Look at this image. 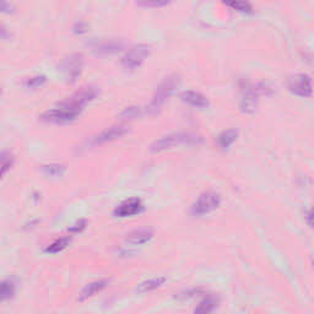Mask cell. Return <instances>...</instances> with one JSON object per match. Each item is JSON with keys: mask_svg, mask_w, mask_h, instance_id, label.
I'll return each mask as SVG.
<instances>
[{"mask_svg": "<svg viewBox=\"0 0 314 314\" xmlns=\"http://www.w3.org/2000/svg\"><path fill=\"white\" fill-rule=\"evenodd\" d=\"M98 95V90L93 86H87L83 87L80 91L74 93L73 96L67 97L65 101L60 102L59 107L65 108V110L72 111V112H75L78 114H80L83 112V110L85 108V106L87 103H90L91 101H93Z\"/></svg>", "mask_w": 314, "mask_h": 314, "instance_id": "cell-3", "label": "cell"}, {"mask_svg": "<svg viewBox=\"0 0 314 314\" xmlns=\"http://www.w3.org/2000/svg\"><path fill=\"white\" fill-rule=\"evenodd\" d=\"M306 221H307L308 226H309L312 230H314V207L309 209L306 213Z\"/></svg>", "mask_w": 314, "mask_h": 314, "instance_id": "cell-28", "label": "cell"}, {"mask_svg": "<svg viewBox=\"0 0 314 314\" xmlns=\"http://www.w3.org/2000/svg\"><path fill=\"white\" fill-rule=\"evenodd\" d=\"M129 131L127 125H112V127L104 129L98 135H96L92 139L93 145H102V144H107L114 140L119 139L123 135H125Z\"/></svg>", "mask_w": 314, "mask_h": 314, "instance_id": "cell-10", "label": "cell"}, {"mask_svg": "<svg viewBox=\"0 0 314 314\" xmlns=\"http://www.w3.org/2000/svg\"><path fill=\"white\" fill-rule=\"evenodd\" d=\"M181 99L184 103L195 108H200V110H204V108H207L210 106V102L206 96L202 95L201 92H198V91H184V92L181 93Z\"/></svg>", "mask_w": 314, "mask_h": 314, "instance_id": "cell-12", "label": "cell"}, {"mask_svg": "<svg viewBox=\"0 0 314 314\" xmlns=\"http://www.w3.org/2000/svg\"><path fill=\"white\" fill-rule=\"evenodd\" d=\"M142 113V110L140 107H136V106H130V107H127L122 113H120V119L124 120H131L137 118Z\"/></svg>", "mask_w": 314, "mask_h": 314, "instance_id": "cell-25", "label": "cell"}, {"mask_svg": "<svg viewBox=\"0 0 314 314\" xmlns=\"http://www.w3.org/2000/svg\"><path fill=\"white\" fill-rule=\"evenodd\" d=\"M150 55V47L146 45H136L131 47L129 51L125 53L124 57L120 60V64L124 69L133 70L140 67V65L145 61L146 58Z\"/></svg>", "mask_w": 314, "mask_h": 314, "instance_id": "cell-6", "label": "cell"}, {"mask_svg": "<svg viewBox=\"0 0 314 314\" xmlns=\"http://www.w3.org/2000/svg\"><path fill=\"white\" fill-rule=\"evenodd\" d=\"M289 91L298 97H310L313 95L312 80L306 74H297L292 76L287 84Z\"/></svg>", "mask_w": 314, "mask_h": 314, "instance_id": "cell-8", "label": "cell"}, {"mask_svg": "<svg viewBox=\"0 0 314 314\" xmlns=\"http://www.w3.org/2000/svg\"><path fill=\"white\" fill-rule=\"evenodd\" d=\"M165 283H166V277H163V276H158V277L151 278V280L144 281V283L137 285V292L146 293L150 291H154V290H156L158 289V287L162 286Z\"/></svg>", "mask_w": 314, "mask_h": 314, "instance_id": "cell-19", "label": "cell"}, {"mask_svg": "<svg viewBox=\"0 0 314 314\" xmlns=\"http://www.w3.org/2000/svg\"><path fill=\"white\" fill-rule=\"evenodd\" d=\"M86 225H87L86 220H80V221H78L74 226H72V227L69 228V232H73V233H79V232H81L86 228Z\"/></svg>", "mask_w": 314, "mask_h": 314, "instance_id": "cell-27", "label": "cell"}, {"mask_svg": "<svg viewBox=\"0 0 314 314\" xmlns=\"http://www.w3.org/2000/svg\"><path fill=\"white\" fill-rule=\"evenodd\" d=\"M144 210L143 201L139 198H130L127 199L119 204L113 211L114 216L117 217H130L137 215Z\"/></svg>", "mask_w": 314, "mask_h": 314, "instance_id": "cell-11", "label": "cell"}, {"mask_svg": "<svg viewBox=\"0 0 314 314\" xmlns=\"http://www.w3.org/2000/svg\"><path fill=\"white\" fill-rule=\"evenodd\" d=\"M219 302L220 299L219 297H216V296L214 295H209L206 296L202 301L199 303V306L195 308L194 312L195 313H210L213 312L215 308L219 306Z\"/></svg>", "mask_w": 314, "mask_h": 314, "instance_id": "cell-17", "label": "cell"}, {"mask_svg": "<svg viewBox=\"0 0 314 314\" xmlns=\"http://www.w3.org/2000/svg\"><path fill=\"white\" fill-rule=\"evenodd\" d=\"M15 290H16V285L13 280L8 278V280H4L2 283V287H0V301L4 302L7 299L11 298L14 295H15Z\"/></svg>", "mask_w": 314, "mask_h": 314, "instance_id": "cell-20", "label": "cell"}, {"mask_svg": "<svg viewBox=\"0 0 314 314\" xmlns=\"http://www.w3.org/2000/svg\"><path fill=\"white\" fill-rule=\"evenodd\" d=\"M78 117V113L72 112V111L65 110V108H61L58 106V108L46 111V112L41 116V119H42L43 122L49 123V124H66V123L75 120Z\"/></svg>", "mask_w": 314, "mask_h": 314, "instance_id": "cell-9", "label": "cell"}, {"mask_svg": "<svg viewBox=\"0 0 314 314\" xmlns=\"http://www.w3.org/2000/svg\"><path fill=\"white\" fill-rule=\"evenodd\" d=\"M180 86V76L171 75L166 78L156 89L154 97H152L151 102L146 107V112L149 114H156L161 111L163 104L166 103L167 99L172 96L176 89Z\"/></svg>", "mask_w": 314, "mask_h": 314, "instance_id": "cell-2", "label": "cell"}, {"mask_svg": "<svg viewBox=\"0 0 314 314\" xmlns=\"http://www.w3.org/2000/svg\"><path fill=\"white\" fill-rule=\"evenodd\" d=\"M84 67V57L79 53L69 55L65 59L61 61L60 72L67 83H75L76 79L79 78L83 72Z\"/></svg>", "mask_w": 314, "mask_h": 314, "instance_id": "cell-7", "label": "cell"}, {"mask_svg": "<svg viewBox=\"0 0 314 314\" xmlns=\"http://www.w3.org/2000/svg\"><path fill=\"white\" fill-rule=\"evenodd\" d=\"M46 81H47V79L45 75L32 76V78H28L27 80L25 81V86L27 87V89L36 90V89H40V87H42L43 85L46 84Z\"/></svg>", "mask_w": 314, "mask_h": 314, "instance_id": "cell-23", "label": "cell"}, {"mask_svg": "<svg viewBox=\"0 0 314 314\" xmlns=\"http://www.w3.org/2000/svg\"><path fill=\"white\" fill-rule=\"evenodd\" d=\"M221 205V196L216 192H204L192 205L190 213L194 216H204L219 209Z\"/></svg>", "mask_w": 314, "mask_h": 314, "instance_id": "cell-4", "label": "cell"}, {"mask_svg": "<svg viewBox=\"0 0 314 314\" xmlns=\"http://www.w3.org/2000/svg\"><path fill=\"white\" fill-rule=\"evenodd\" d=\"M69 243H70V237H63V238L54 240L52 245H49L48 247L46 248V253H51V254L59 253V252L64 251V249L69 246Z\"/></svg>", "mask_w": 314, "mask_h": 314, "instance_id": "cell-21", "label": "cell"}, {"mask_svg": "<svg viewBox=\"0 0 314 314\" xmlns=\"http://www.w3.org/2000/svg\"><path fill=\"white\" fill-rule=\"evenodd\" d=\"M270 89L266 85L259 84L257 86H247L243 90V96L240 99V111L246 114H252L257 111L259 96L266 95Z\"/></svg>", "mask_w": 314, "mask_h": 314, "instance_id": "cell-5", "label": "cell"}, {"mask_svg": "<svg viewBox=\"0 0 314 314\" xmlns=\"http://www.w3.org/2000/svg\"><path fill=\"white\" fill-rule=\"evenodd\" d=\"M152 237H154L152 230H150V228H142V230L134 231L131 232L130 234H128L127 242L133 246H142L148 243Z\"/></svg>", "mask_w": 314, "mask_h": 314, "instance_id": "cell-14", "label": "cell"}, {"mask_svg": "<svg viewBox=\"0 0 314 314\" xmlns=\"http://www.w3.org/2000/svg\"><path fill=\"white\" fill-rule=\"evenodd\" d=\"M107 284H108L107 280H97V281H93V283L87 284L86 286L83 289V291H81L80 296H79V301L83 302L91 297H93L96 293L101 292L102 290L106 289Z\"/></svg>", "mask_w": 314, "mask_h": 314, "instance_id": "cell-13", "label": "cell"}, {"mask_svg": "<svg viewBox=\"0 0 314 314\" xmlns=\"http://www.w3.org/2000/svg\"><path fill=\"white\" fill-rule=\"evenodd\" d=\"M123 46L124 45L120 41H104V42L93 46V51L99 53V54H112V53L119 52L123 48Z\"/></svg>", "mask_w": 314, "mask_h": 314, "instance_id": "cell-16", "label": "cell"}, {"mask_svg": "<svg viewBox=\"0 0 314 314\" xmlns=\"http://www.w3.org/2000/svg\"><path fill=\"white\" fill-rule=\"evenodd\" d=\"M238 137V131L236 129H227V130H224L221 134L217 136V146L220 149L226 150L230 149V146L237 140Z\"/></svg>", "mask_w": 314, "mask_h": 314, "instance_id": "cell-15", "label": "cell"}, {"mask_svg": "<svg viewBox=\"0 0 314 314\" xmlns=\"http://www.w3.org/2000/svg\"><path fill=\"white\" fill-rule=\"evenodd\" d=\"M11 9H13V7H11L10 3H8L7 0H2V10L4 11V13H11Z\"/></svg>", "mask_w": 314, "mask_h": 314, "instance_id": "cell-29", "label": "cell"}, {"mask_svg": "<svg viewBox=\"0 0 314 314\" xmlns=\"http://www.w3.org/2000/svg\"><path fill=\"white\" fill-rule=\"evenodd\" d=\"M172 0H136V4L142 8H162L168 5Z\"/></svg>", "mask_w": 314, "mask_h": 314, "instance_id": "cell-24", "label": "cell"}, {"mask_svg": "<svg viewBox=\"0 0 314 314\" xmlns=\"http://www.w3.org/2000/svg\"><path fill=\"white\" fill-rule=\"evenodd\" d=\"M42 171L46 176L49 177H61L66 171L65 166L58 165V163H52V165H47L42 167Z\"/></svg>", "mask_w": 314, "mask_h": 314, "instance_id": "cell-22", "label": "cell"}, {"mask_svg": "<svg viewBox=\"0 0 314 314\" xmlns=\"http://www.w3.org/2000/svg\"><path fill=\"white\" fill-rule=\"evenodd\" d=\"M202 143V137L196 133L182 131V133H172L160 137L151 145L152 152H162L166 150L177 148L183 145H199Z\"/></svg>", "mask_w": 314, "mask_h": 314, "instance_id": "cell-1", "label": "cell"}, {"mask_svg": "<svg viewBox=\"0 0 314 314\" xmlns=\"http://www.w3.org/2000/svg\"><path fill=\"white\" fill-rule=\"evenodd\" d=\"M225 5L242 14H251L253 11L252 4L248 0H221Z\"/></svg>", "mask_w": 314, "mask_h": 314, "instance_id": "cell-18", "label": "cell"}, {"mask_svg": "<svg viewBox=\"0 0 314 314\" xmlns=\"http://www.w3.org/2000/svg\"><path fill=\"white\" fill-rule=\"evenodd\" d=\"M0 160H2V176H5L9 169L11 168V166H13L14 157L10 152L3 151L2 158H0Z\"/></svg>", "mask_w": 314, "mask_h": 314, "instance_id": "cell-26", "label": "cell"}]
</instances>
